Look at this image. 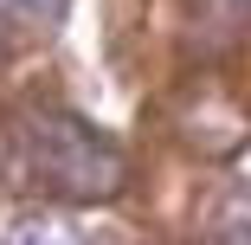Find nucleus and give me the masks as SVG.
I'll list each match as a JSON object with an SVG mask.
<instances>
[{
  "label": "nucleus",
  "instance_id": "nucleus-1",
  "mask_svg": "<svg viewBox=\"0 0 251 245\" xmlns=\"http://www.w3.org/2000/svg\"><path fill=\"white\" fill-rule=\"evenodd\" d=\"M13 149L26 162V181L39 193H58V200L97 207V200H116L129 181L123 142L84 123L77 110H26L13 129Z\"/></svg>",
  "mask_w": 251,
  "mask_h": 245
},
{
  "label": "nucleus",
  "instance_id": "nucleus-2",
  "mask_svg": "<svg viewBox=\"0 0 251 245\" xmlns=\"http://www.w3.org/2000/svg\"><path fill=\"white\" fill-rule=\"evenodd\" d=\"M0 245H90L65 213H20L0 226Z\"/></svg>",
  "mask_w": 251,
  "mask_h": 245
},
{
  "label": "nucleus",
  "instance_id": "nucleus-3",
  "mask_svg": "<svg viewBox=\"0 0 251 245\" xmlns=\"http://www.w3.org/2000/svg\"><path fill=\"white\" fill-rule=\"evenodd\" d=\"M213 239H219V245H251V181H238L226 200H219V213H213Z\"/></svg>",
  "mask_w": 251,
  "mask_h": 245
},
{
  "label": "nucleus",
  "instance_id": "nucleus-4",
  "mask_svg": "<svg viewBox=\"0 0 251 245\" xmlns=\"http://www.w3.org/2000/svg\"><path fill=\"white\" fill-rule=\"evenodd\" d=\"M0 13H7V20H26V26H45V20L65 13V0H0Z\"/></svg>",
  "mask_w": 251,
  "mask_h": 245
}]
</instances>
